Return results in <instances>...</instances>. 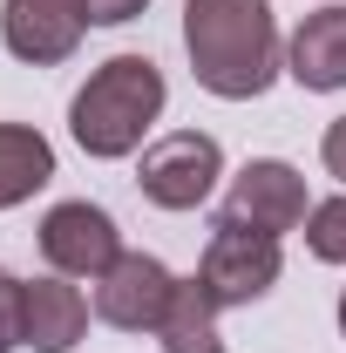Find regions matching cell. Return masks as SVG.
I'll list each match as a JSON object with an SVG mask.
<instances>
[{
    "label": "cell",
    "mask_w": 346,
    "mask_h": 353,
    "mask_svg": "<svg viewBox=\"0 0 346 353\" xmlns=\"http://www.w3.org/2000/svg\"><path fill=\"white\" fill-rule=\"evenodd\" d=\"M183 48H190V75L224 95V102H252L278 75V21L272 0H183Z\"/></svg>",
    "instance_id": "1"
},
{
    "label": "cell",
    "mask_w": 346,
    "mask_h": 353,
    "mask_svg": "<svg viewBox=\"0 0 346 353\" xmlns=\"http://www.w3.org/2000/svg\"><path fill=\"white\" fill-rule=\"evenodd\" d=\"M163 68L150 54H109L68 102V130L88 157H130L136 143L150 136V123L163 116Z\"/></svg>",
    "instance_id": "2"
},
{
    "label": "cell",
    "mask_w": 346,
    "mask_h": 353,
    "mask_svg": "<svg viewBox=\"0 0 346 353\" xmlns=\"http://www.w3.org/2000/svg\"><path fill=\"white\" fill-rule=\"evenodd\" d=\"M217 176H224V150H217V136H204V130L156 136V143L143 150V163H136V183H143V197H150L156 211H197L217 190Z\"/></svg>",
    "instance_id": "3"
},
{
    "label": "cell",
    "mask_w": 346,
    "mask_h": 353,
    "mask_svg": "<svg viewBox=\"0 0 346 353\" xmlns=\"http://www.w3.org/2000/svg\"><path fill=\"white\" fill-rule=\"evenodd\" d=\"M278 265L285 259H278V238H272V231H252V224L217 218L197 279L211 285L217 306H252V299H265V292L278 285Z\"/></svg>",
    "instance_id": "4"
},
{
    "label": "cell",
    "mask_w": 346,
    "mask_h": 353,
    "mask_svg": "<svg viewBox=\"0 0 346 353\" xmlns=\"http://www.w3.org/2000/svg\"><path fill=\"white\" fill-rule=\"evenodd\" d=\"M170 299H176V279H170V265L150 259V252H123L95 279V319H109L116 333H156Z\"/></svg>",
    "instance_id": "5"
},
{
    "label": "cell",
    "mask_w": 346,
    "mask_h": 353,
    "mask_svg": "<svg viewBox=\"0 0 346 353\" xmlns=\"http://www.w3.org/2000/svg\"><path fill=\"white\" fill-rule=\"evenodd\" d=\"M305 211H312L305 176L292 170V163H278V157H252L245 170L231 176V197H224V211H217V218L285 238V231H299V224H305Z\"/></svg>",
    "instance_id": "6"
},
{
    "label": "cell",
    "mask_w": 346,
    "mask_h": 353,
    "mask_svg": "<svg viewBox=\"0 0 346 353\" xmlns=\"http://www.w3.org/2000/svg\"><path fill=\"white\" fill-rule=\"evenodd\" d=\"M41 259L61 279H102L109 265L123 259V231H116V218L102 204H88V197L54 204L41 218Z\"/></svg>",
    "instance_id": "7"
},
{
    "label": "cell",
    "mask_w": 346,
    "mask_h": 353,
    "mask_svg": "<svg viewBox=\"0 0 346 353\" xmlns=\"http://www.w3.org/2000/svg\"><path fill=\"white\" fill-rule=\"evenodd\" d=\"M88 34V0H7L0 7V41L14 61L54 68L68 61Z\"/></svg>",
    "instance_id": "8"
},
{
    "label": "cell",
    "mask_w": 346,
    "mask_h": 353,
    "mask_svg": "<svg viewBox=\"0 0 346 353\" xmlns=\"http://www.w3.org/2000/svg\"><path fill=\"white\" fill-rule=\"evenodd\" d=\"M285 68H292V82L312 88V95L346 88V7L305 14L299 34H292V48H285Z\"/></svg>",
    "instance_id": "9"
},
{
    "label": "cell",
    "mask_w": 346,
    "mask_h": 353,
    "mask_svg": "<svg viewBox=\"0 0 346 353\" xmlns=\"http://www.w3.org/2000/svg\"><path fill=\"white\" fill-rule=\"evenodd\" d=\"M82 333H88V299L61 272L34 279L28 285V340H34V353H68Z\"/></svg>",
    "instance_id": "10"
},
{
    "label": "cell",
    "mask_w": 346,
    "mask_h": 353,
    "mask_svg": "<svg viewBox=\"0 0 346 353\" xmlns=\"http://www.w3.org/2000/svg\"><path fill=\"white\" fill-rule=\"evenodd\" d=\"M48 176H54V143L28 123H0V211L28 204Z\"/></svg>",
    "instance_id": "11"
},
{
    "label": "cell",
    "mask_w": 346,
    "mask_h": 353,
    "mask_svg": "<svg viewBox=\"0 0 346 353\" xmlns=\"http://www.w3.org/2000/svg\"><path fill=\"white\" fill-rule=\"evenodd\" d=\"M217 299L204 279H176V299L163 312V326H156V340L163 353H224V333H217Z\"/></svg>",
    "instance_id": "12"
},
{
    "label": "cell",
    "mask_w": 346,
    "mask_h": 353,
    "mask_svg": "<svg viewBox=\"0 0 346 353\" xmlns=\"http://www.w3.org/2000/svg\"><path fill=\"white\" fill-rule=\"evenodd\" d=\"M305 252L326 265H346V197H326L305 211Z\"/></svg>",
    "instance_id": "13"
},
{
    "label": "cell",
    "mask_w": 346,
    "mask_h": 353,
    "mask_svg": "<svg viewBox=\"0 0 346 353\" xmlns=\"http://www.w3.org/2000/svg\"><path fill=\"white\" fill-rule=\"evenodd\" d=\"M28 340V279L0 272V353H14Z\"/></svg>",
    "instance_id": "14"
},
{
    "label": "cell",
    "mask_w": 346,
    "mask_h": 353,
    "mask_svg": "<svg viewBox=\"0 0 346 353\" xmlns=\"http://www.w3.org/2000/svg\"><path fill=\"white\" fill-rule=\"evenodd\" d=\"M143 7H150V0H88V28H123Z\"/></svg>",
    "instance_id": "15"
},
{
    "label": "cell",
    "mask_w": 346,
    "mask_h": 353,
    "mask_svg": "<svg viewBox=\"0 0 346 353\" xmlns=\"http://www.w3.org/2000/svg\"><path fill=\"white\" fill-rule=\"evenodd\" d=\"M319 157H326V170L346 183V116H340V123H333L326 136H319Z\"/></svg>",
    "instance_id": "16"
},
{
    "label": "cell",
    "mask_w": 346,
    "mask_h": 353,
    "mask_svg": "<svg viewBox=\"0 0 346 353\" xmlns=\"http://www.w3.org/2000/svg\"><path fill=\"white\" fill-rule=\"evenodd\" d=\"M340 333H346V292H340Z\"/></svg>",
    "instance_id": "17"
}]
</instances>
